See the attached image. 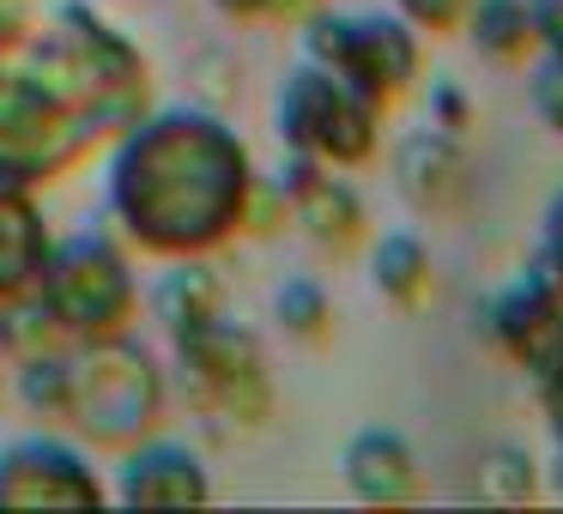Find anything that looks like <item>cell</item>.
Wrapping results in <instances>:
<instances>
[{
  "label": "cell",
  "mask_w": 563,
  "mask_h": 514,
  "mask_svg": "<svg viewBox=\"0 0 563 514\" xmlns=\"http://www.w3.org/2000/svg\"><path fill=\"white\" fill-rule=\"evenodd\" d=\"M146 55L91 0H0V182L37 188L146 115Z\"/></svg>",
  "instance_id": "6da1fadb"
},
{
  "label": "cell",
  "mask_w": 563,
  "mask_h": 514,
  "mask_svg": "<svg viewBox=\"0 0 563 514\" xmlns=\"http://www.w3.org/2000/svg\"><path fill=\"white\" fill-rule=\"evenodd\" d=\"M255 164L207 110L140 115L110 164V212L152 255H207L243 231Z\"/></svg>",
  "instance_id": "7a4b0ae2"
},
{
  "label": "cell",
  "mask_w": 563,
  "mask_h": 514,
  "mask_svg": "<svg viewBox=\"0 0 563 514\" xmlns=\"http://www.w3.org/2000/svg\"><path fill=\"white\" fill-rule=\"evenodd\" d=\"M164 412V381L146 345L122 339H79V351H67V405L62 417L98 448H134L152 436Z\"/></svg>",
  "instance_id": "3957f363"
},
{
  "label": "cell",
  "mask_w": 563,
  "mask_h": 514,
  "mask_svg": "<svg viewBox=\"0 0 563 514\" xmlns=\"http://www.w3.org/2000/svg\"><path fill=\"white\" fill-rule=\"evenodd\" d=\"M37 303L67 339H110L134 315V272H128L122 248L103 236H74V243H49L37 272Z\"/></svg>",
  "instance_id": "277c9868"
},
{
  "label": "cell",
  "mask_w": 563,
  "mask_h": 514,
  "mask_svg": "<svg viewBox=\"0 0 563 514\" xmlns=\"http://www.w3.org/2000/svg\"><path fill=\"white\" fill-rule=\"evenodd\" d=\"M376 127H382V103L369 91H357L345 74L303 62L279 91V134L291 152H309L321 164H364L376 152Z\"/></svg>",
  "instance_id": "5b68a950"
},
{
  "label": "cell",
  "mask_w": 563,
  "mask_h": 514,
  "mask_svg": "<svg viewBox=\"0 0 563 514\" xmlns=\"http://www.w3.org/2000/svg\"><path fill=\"white\" fill-rule=\"evenodd\" d=\"M303 55L316 67L345 74L376 103L400 98L418 79V31L400 13H316L303 25Z\"/></svg>",
  "instance_id": "8992f818"
},
{
  "label": "cell",
  "mask_w": 563,
  "mask_h": 514,
  "mask_svg": "<svg viewBox=\"0 0 563 514\" xmlns=\"http://www.w3.org/2000/svg\"><path fill=\"white\" fill-rule=\"evenodd\" d=\"M170 339L188 369V388H195V400L207 412L219 405L236 424H261L267 417V357H261V339L249 327L224 321V309H219V315L195 321V327L170 333Z\"/></svg>",
  "instance_id": "52a82bcc"
},
{
  "label": "cell",
  "mask_w": 563,
  "mask_h": 514,
  "mask_svg": "<svg viewBox=\"0 0 563 514\" xmlns=\"http://www.w3.org/2000/svg\"><path fill=\"white\" fill-rule=\"evenodd\" d=\"M110 490L62 442H13L0 448V509H103Z\"/></svg>",
  "instance_id": "ba28073f"
},
{
  "label": "cell",
  "mask_w": 563,
  "mask_h": 514,
  "mask_svg": "<svg viewBox=\"0 0 563 514\" xmlns=\"http://www.w3.org/2000/svg\"><path fill=\"white\" fill-rule=\"evenodd\" d=\"M279 194H285V206L297 212V224H303L321 248H333V255L364 236V200H357L340 176H328V164L309 158V152H291V158H285Z\"/></svg>",
  "instance_id": "9c48e42d"
},
{
  "label": "cell",
  "mask_w": 563,
  "mask_h": 514,
  "mask_svg": "<svg viewBox=\"0 0 563 514\" xmlns=\"http://www.w3.org/2000/svg\"><path fill=\"white\" fill-rule=\"evenodd\" d=\"M115 496L128 509H200V502H212V478L200 454L183 442H134Z\"/></svg>",
  "instance_id": "30bf717a"
},
{
  "label": "cell",
  "mask_w": 563,
  "mask_h": 514,
  "mask_svg": "<svg viewBox=\"0 0 563 514\" xmlns=\"http://www.w3.org/2000/svg\"><path fill=\"white\" fill-rule=\"evenodd\" d=\"M558 315H563V279L545 267V260H533L521 279L503 284V291L490 297L485 333H490V345H497V351L527 357L551 327H558Z\"/></svg>",
  "instance_id": "8fae6325"
},
{
  "label": "cell",
  "mask_w": 563,
  "mask_h": 514,
  "mask_svg": "<svg viewBox=\"0 0 563 514\" xmlns=\"http://www.w3.org/2000/svg\"><path fill=\"white\" fill-rule=\"evenodd\" d=\"M345 484H352L357 502H376V509L412 502L418 496V454L394 429H357L345 442Z\"/></svg>",
  "instance_id": "7c38bea8"
},
{
  "label": "cell",
  "mask_w": 563,
  "mask_h": 514,
  "mask_svg": "<svg viewBox=\"0 0 563 514\" xmlns=\"http://www.w3.org/2000/svg\"><path fill=\"white\" fill-rule=\"evenodd\" d=\"M43 255H49V224H43L31 188L0 182V303L37 284Z\"/></svg>",
  "instance_id": "4fadbf2b"
},
{
  "label": "cell",
  "mask_w": 563,
  "mask_h": 514,
  "mask_svg": "<svg viewBox=\"0 0 563 514\" xmlns=\"http://www.w3.org/2000/svg\"><path fill=\"white\" fill-rule=\"evenodd\" d=\"M400 188L406 200H418V206L442 212L454 206V200L466 194V158L461 146H454V134H412L400 146Z\"/></svg>",
  "instance_id": "5bb4252c"
},
{
  "label": "cell",
  "mask_w": 563,
  "mask_h": 514,
  "mask_svg": "<svg viewBox=\"0 0 563 514\" xmlns=\"http://www.w3.org/2000/svg\"><path fill=\"white\" fill-rule=\"evenodd\" d=\"M461 25H466V37H473V49L497 67H515V62H527V49H539L533 43V7H527V0H473Z\"/></svg>",
  "instance_id": "9a60e30c"
},
{
  "label": "cell",
  "mask_w": 563,
  "mask_h": 514,
  "mask_svg": "<svg viewBox=\"0 0 563 514\" xmlns=\"http://www.w3.org/2000/svg\"><path fill=\"white\" fill-rule=\"evenodd\" d=\"M152 303H158V321L170 333L195 327V321L219 315L224 309V284L212 279L207 267H200V255H183V267H170L158 279V291H152Z\"/></svg>",
  "instance_id": "2e32d148"
},
{
  "label": "cell",
  "mask_w": 563,
  "mask_h": 514,
  "mask_svg": "<svg viewBox=\"0 0 563 514\" xmlns=\"http://www.w3.org/2000/svg\"><path fill=\"white\" fill-rule=\"evenodd\" d=\"M369 279H376V291L388 303H400V309L418 303L430 291V248L412 231H388L376 243V255H369Z\"/></svg>",
  "instance_id": "e0dca14e"
},
{
  "label": "cell",
  "mask_w": 563,
  "mask_h": 514,
  "mask_svg": "<svg viewBox=\"0 0 563 514\" xmlns=\"http://www.w3.org/2000/svg\"><path fill=\"white\" fill-rule=\"evenodd\" d=\"M0 345L19 351V357H43V351H62L67 333L49 321V309H43V303L7 297V303H0Z\"/></svg>",
  "instance_id": "ac0fdd59"
},
{
  "label": "cell",
  "mask_w": 563,
  "mask_h": 514,
  "mask_svg": "<svg viewBox=\"0 0 563 514\" xmlns=\"http://www.w3.org/2000/svg\"><path fill=\"white\" fill-rule=\"evenodd\" d=\"M273 315L285 321L291 339H328L333 303H328V291H321L316 279H291V284H279V297H273Z\"/></svg>",
  "instance_id": "d6986e66"
},
{
  "label": "cell",
  "mask_w": 563,
  "mask_h": 514,
  "mask_svg": "<svg viewBox=\"0 0 563 514\" xmlns=\"http://www.w3.org/2000/svg\"><path fill=\"white\" fill-rule=\"evenodd\" d=\"M19 400L43 417H62L67 405V351H43V357H19Z\"/></svg>",
  "instance_id": "ffe728a7"
},
{
  "label": "cell",
  "mask_w": 563,
  "mask_h": 514,
  "mask_svg": "<svg viewBox=\"0 0 563 514\" xmlns=\"http://www.w3.org/2000/svg\"><path fill=\"white\" fill-rule=\"evenodd\" d=\"M527 98H533V115L551 127V134L563 139V55L545 49V62L533 67V79H527Z\"/></svg>",
  "instance_id": "44dd1931"
},
{
  "label": "cell",
  "mask_w": 563,
  "mask_h": 514,
  "mask_svg": "<svg viewBox=\"0 0 563 514\" xmlns=\"http://www.w3.org/2000/svg\"><path fill=\"white\" fill-rule=\"evenodd\" d=\"M466 7H473V0H394V13H400L412 31H430V37H442V31H461Z\"/></svg>",
  "instance_id": "7402d4cb"
},
{
  "label": "cell",
  "mask_w": 563,
  "mask_h": 514,
  "mask_svg": "<svg viewBox=\"0 0 563 514\" xmlns=\"http://www.w3.org/2000/svg\"><path fill=\"white\" fill-rule=\"evenodd\" d=\"M533 7V43L563 55V0H527Z\"/></svg>",
  "instance_id": "603a6c76"
},
{
  "label": "cell",
  "mask_w": 563,
  "mask_h": 514,
  "mask_svg": "<svg viewBox=\"0 0 563 514\" xmlns=\"http://www.w3.org/2000/svg\"><path fill=\"white\" fill-rule=\"evenodd\" d=\"M539 260L563 279V188L551 194V206H545V248H539Z\"/></svg>",
  "instance_id": "cb8c5ba5"
},
{
  "label": "cell",
  "mask_w": 563,
  "mask_h": 514,
  "mask_svg": "<svg viewBox=\"0 0 563 514\" xmlns=\"http://www.w3.org/2000/svg\"><path fill=\"white\" fill-rule=\"evenodd\" d=\"M430 103H437V127H442V134H461V127H466V98L454 86H437V98H430Z\"/></svg>",
  "instance_id": "d4e9b609"
},
{
  "label": "cell",
  "mask_w": 563,
  "mask_h": 514,
  "mask_svg": "<svg viewBox=\"0 0 563 514\" xmlns=\"http://www.w3.org/2000/svg\"><path fill=\"white\" fill-rule=\"evenodd\" d=\"M224 19H261V13H273V0H212Z\"/></svg>",
  "instance_id": "484cf974"
},
{
  "label": "cell",
  "mask_w": 563,
  "mask_h": 514,
  "mask_svg": "<svg viewBox=\"0 0 563 514\" xmlns=\"http://www.w3.org/2000/svg\"><path fill=\"white\" fill-rule=\"evenodd\" d=\"M558 333H563V321H558Z\"/></svg>",
  "instance_id": "4316f807"
}]
</instances>
